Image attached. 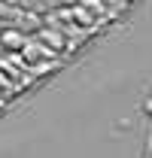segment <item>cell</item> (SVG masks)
<instances>
[{
	"label": "cell",
	"instance_id": "1",
	"mask_svg": "<svg viewBox=\"0 0 152 158\" xmlns=\"http://www.w3.org/2000/svg\"><path fill=\"white\" fill-rule=\"evenodd\" d=\"M0 40H3V46H9V49H21V46H24V37L15 34V31H3Z\"/></svg>",
	"mask_w": 152,
	"mask_h": 158
},
{
	"label": "cell",
	"instance_id": "2",
	"mask_svg": "<svg viewBox=\"0 0 152 158\" xmlns=\"http://www.w3.org/2000/svg\"><path fill=\"white\" fill-rule=\"evenodd\" d=\"M40 40H46L52 49H64V37L55 34V31H46V27H43V31H40Z\"/></svg>",
	"mask_w": 152,
	"mask_h": 158
}]
</instances>
